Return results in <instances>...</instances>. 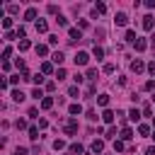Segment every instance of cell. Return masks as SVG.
I'll use <instances>...</instances> for the list:
<instances>
[{
	"instance_id": "obj_44",
	"label": "cell",
	"mask_w": 155,
	"mask_h": 155,
	"mask_svg": "<svg viewBox=\"0 0 155 155\" xmlns=\"http://www.w3.org/2000/svg\"><path fill=\"white\" fill-rule=\"evenodd\" d=\"M148 73H150V75H155V61H150V63H148Z\"/></svg>"
},
{
	"instance_id": "obj_22",
	"label": "cell",
	"mask_w": 155,
	"mask_h": 155,
	"mask_svg": "<svg viewBox=\"0 0 155 155\" xmlns=\"http://www.w3.org/2000/svg\"><path fill=\"white\" fill-rule=\"evenodd\" d=\"M31 97H34V99H44V90H41V87H34V90H31Z\"/></svg>"
},
{
	"instance_id": "obj_6",
	"label": "cell",
	"mask_w": 155,
	"mask_h": 155,
	"mask_svg": "<svg viewBox=\"0 0 155 155\" xmlns=\"http://www.w3.org/2000/svg\"><path fill=\"white\" fill-rule=\"evenodd\" d=\"M68 114H70V116H80V114H82V104H78V102L70 104V107H68Z\"/></svg>"
},
{
	"instance_id": "obj_43",
	"label": "cell",
	"mask_w": 155,
	"mask_h": 155,
	"mask_svg": "<svg viewBox=\"0 0 155 155\" xmlns=\"http://www.w3.org/2000/svg\"><path fill=\"white\" fill-rule=\"evenodd\" d=\"M15 126H17V128H27V121H24V119H17V124H15Z\"/></svg>"
},
{
	"instance_id": "obj_26",
	"label": "cell",
	"mask_w": 155,
	"mask_h": 155,
	"mask_svg": "<svg viewBox=\"0 0 155 155\" xmlns=\"http://www.w3.org/2000/svg\"><path fill=\"white\" fill-rule=\"evenodd\" d=\"M138 133H140V136H150V126H148V124H140V126H138Z\"/></svg>"
},
{
	"instance_id": "obj_14",
	"label": "cell",
	"mask_w": 155,
	"mask_h": 155,
	"mask_svg": "<svg viewBox=\"0 0 155 155\" xmlns=\"http://www.w3.org/2000/svg\"><path fill=\"white\" fill-rule=\"evenodd\" d=\"M124 39H126L128 44H136V39H138V36H136V31H133V29H126V34H124Z\"/></svg>"
},
{
	"instance_id": "obj_45",
	"label": "cell",
	"mask_w": 155,
	"mask_h": 155,
	"mask_svg": "<svg viewBox=\"0 0 155 155\" xmlns=\"http://www.w3.org/2000/svg\"><path fill=\"white\" fill-rule=\"evenodd\" d=\"M10 53H12V48H10V46H5V48H2V58H7Z\"/></svg>"
},
{
	"instance_id": "obj_23",
	"label": "cell",
	"mask_w": 155,
	"mask_h": 155,
	"mask_svg": "<svg viewBox=\"0 0 155 155\" xmlns=\"http://www.w3.org/2000/svg\"><path fill=\"white\" fill-rule=\"evenodd\" d=\"M12 99H15V102H22V99H24V92H22V90H12Z\"/></svg>"
},
{
	"instance_id": "obj_17",
	"label": "cell",
	"mask_w": 155,
	"mask_h": 155,
	"mask_svg": "<svg viewBox=\"0 0 155 155\" xmlns=\"http://www.w3.org/2000/svg\"><path fill=\"white\" fill-rule=\"evenodd\" d=\"M92 53H94V58H97V61H102V58H104V48H102V46H97V44H94Z\"/></svg>"
},
{
	"instance_id": "obj_35",
	"label": "cell",
	"mask_w": 155,
	"mask_h": 155,
	"mask_svg": "<svg viewBox=\"0 0 155 155\" xmlns=\"http://www.w3.org/2000/svg\"><path fill=\"white\" fill-rule=\"evenodd\" d=\"M124 148H126V145H124V140H114V150H116V153H121Z\"/></svg>"
},
{
	"instance_id": "obj_34",
	"label": "cell",
	"mask_w": 155,
	"mask_h": 155,
	"mask_svg": "<svg viewBox=\"0 0 155 155\" xmlns=\"http://www.w3.org/2000/svg\"><path fill=\"white\" fill-rule=\"evenodd\" d=\"M85 78H87V80H97V70H94V68H90V70H87V75H85Z\"/></svg>"
},
{
	"instance_id": "obj_24",
	"label": "cell",
	"mask_w": 155,
	"mask_h": 155,
	"mask_svg": "<svg viewBox=\"0 0 155 155\" xmlns=\"http://www.w3.org/2000/svg\"><path fill=\"white\" fill-rule=\"evenodd\" d=\"M97 104H99V107H107V104H109V94H99V97H97Z\"/></svg>"
},
{
	"instance_id": "obj_46",
	"label": "cell",
	"mask_w": 155,
	"mask_h": 155,
	"mask_svg": "<svg viewBox=\"0 0 155 155\" xmlns=\"http://www.w3.org/2000/svg\"><path fill=\"white\" fill-rule=\"evenodd\" d=\"M145 155H155V145H148L145 148Z\"/></svg>"
},
{
	"instance_id": "obj_15",
	"label": "cell",
	"mask_w": 155,
	"mask_h": 155,
	"mask_svg": "<svg viewBox=\"0 0 155 155\" xmlns=\"http://www.w3.org/2000/svg\"><path fill=\"white\" fill-rule=\"evenodd\" d=\"M133 46H136V51H145V48H148V41H145V39H140V36H138V39H136V44H133Z\"/></svg>"
},
{
	"instance_id": "obj_47",
	"label": "cell",
	"mask_w": 155,
	"mask_h": 155,
	"mask_svg": "<svg viewBox=\"0 0 155 155\" xmlns=\"http://www.w3.org/2000/svg\"><path fill=\"white\" fill-rule=\"evenodd\" d=\"M15 155H27V148H17V150H15Z\"/></svg>"
},
{
	"instance_id": "obj_8",
	"label": "cell",
	"mask_w": 155,
	"mask_h": 155,
	"mask_svg": "<svg viewBox=\"0 0 155 155\" xmlns=\"http://www.w3.org/2000/svg\"><path fill=\"white\" fill-rule=\"evenodd\" d=\"M133 138V128H121L119 131V140H131Z\"/></svg>"
},
{
	"instance_id": "obj_20",
	"label": "cell",
	"mask_w": 155,
	"mask_h": 155,
	"mask_svg": "<svg viewBox=\"0 0 155 155\" xmlns=\"http://www.w3.org/2000/svg\"><path fill=\"white\" fill-rule=\"evenodd\" d=\"M51 61H53V63H58V65H61V63H63V61H65V56H63V53H61V51H56V53H53V56H51Z\"/></svg>"
},
{
	"instance_id": "obj_28",
	"label": "cell",
	"mask_w": 155,
	"mask_h": 155,
	"mask_svg": "<svg viewBox=\"0 0 155 155\" xmlns=\"http://www.w3.org/2000/svg\"><path fill=\"white\" fill-rule=\"evenodd\" d=\"M29 138H31V140L39 138V128H36V126H29Z\"/></svg>"
},
{
	"instance_id": "obj_31",
	"label": "cell",
	"mask_w": 155,
	"mask_h": 155,
	"mask_svg": "<svg viewBox=\"0 0 155 155\" xmlns=\"http://www.w3.org/2000/svg\"><path fill=\"white\" fill-rule=\"evenodd\" d=\"M102 70H104L107 75H111V73H114L116 68H114V63H104V68H102Z\"/></svg>"
},
{
	"instance_id": "obj_40",
	"label": "cell",
	"mask_w": 155,
	"mask_h": 155,
	"mask_svg": "<svg viewBox=\"0 0 155 155\" xmlns=\"http://www.w3.org/2000/svg\"><path fill=\"white\" fill-rule=\"evenodd\" d=\"M143 114H145V116H153V107L145 104V107H143Z\"/></svg>"
},
{
	"instance_id": "obj_12",
	"label": "cell",
	"mask_w": 155,
	"mask_h": 155,
	"mask_svg": "<svg viewBox=\"0 0 155 155\" xmlns=\"http://www.w3.org/2000/svg\"><path fill=\"white\" fill-rule=\"evenodd\" d=\"M36 31H39V34H46V31H48V22H46V19H36Z\"/></svg>"
},
{
	"instance_id": "obj_3",
	"label": "cell",
	"mask_w": 155,
	"mask_h": 155,
	"mask_svg": "<svg viewBox=\"0 0 155 155\" xmlns=\"http://www.w3.org/2000/svg\"><path fill=\"white\" fill-rule=\"evenodd\" d=\"M68 36H70V41H80V39H82V31H80L78 27H70V29H68Z\"/></svg>"
},
{
	"instance_id": "obj_2",
	"label": "cell",
	"mask_w": 155,
	"mask_h": 155,
	"mask_svg": "<svg viewBox=\"0 0 155 155\" xmlns=\"http://www.w3.org/2000/svg\"><path fill=\"white\" fill-rule=\"evenodd\" d=\"M131 70H133V73H143V70H148V65H145L140 58H136V61L131 63Z\"/></svg>"
},
{
	"instance_id": "obj_27",
	"label": "cell",
	"mask_w": 155,
	"mask_h": 155,
	"mask_svg": "<svg viewBox=\"0 0 155 155\" xmlns=\"http://www.w3.org/2000/svg\"><path fill=\"white\" fill-rule=\"evenodd\" d=\"M10 27H12V17H2V29L10 31Z\"/></svg>"
},
{
	"instance_id": "obj_25",
	"label": "cell",
	"mask_w": 155,
	"mask_h": 155,
	"mask_svg": "<svg viewBox=\"0 0 155 155\" xmlns=\"http://www.w3.org/2000/svg\"><path fill=\"white\" fill-rule=\"evenodd\" d=\"M51 107H53V99L51 97H44L41 99V109H51Z\"/></svg>"
},
{
	"instance_id": "obj_41",
	"label": "cell",
	"mask_w": 155,
	"mask_h": 155,
	"mask_svg": "<svg viewBox=\"0 0 155 155\" xmlns=\"http://www.w3.org/2000/svg\"><path fill=\"white\" fill-rule=\"evenodd\" d=\"M19 80H22L19 75H12V78H10V85H19Z\"/></svg>"
},
{
	"instance_id": "obj_42",
	"label": "cell",
	"mask_w": 155,
	"mask_h": 155,
	"mask_svg": "<svg viewBox=\"0 0 155 155\" xmlns=\"http://www.w3.org/2000/svg\"><path fill=\"white\" fill-rule=\"evenodd\" d=\"M46 90H48V92H53V90H56V82H53V80H48V82H46Z\"/></svg>"
},
{
	"instance_id": "obj_36",
	"label": "cell",
	"mask_w": 155,
	"mask_h": 155,
	"mask_svg": "<svg viewBox=\"0 0 155 155\" xmlns=\"http://www.w3.org/2000/svg\"><path fill=\"white\" fill-rule=\"evenodd\" d=\"M68 94H70V97H75V99H78V97H80V90H78V87H70V90H68Z\"/></svg>"
},
{
	"instance_id": "obj_39",
	"label": "cell",
	"mask_w": 155,
	"mask_h": 155,
	"mask_svg": "<svg viewBox=\"0 0 155 155\" xmlns=\"http://www.w3.org/2000/svg\"><path fill=\"white\" fill-rule=\"evenodd\" d=\"M48 44L56 46V44H58V34H51V36H48Z\"/></svg>"
},
{
	"instance_id": "obj_49",
	"label": "cell",
	"mask_w": 155,
	"mask_h": 155,
	"mask_svg": "<svg viewBox=\"0 0 155 155\" xmlns=\"http://www.w3.org/2000/svg\"><path fill=\"white\" fill-rule=\"evenodd\" d=\"M153 140H155V131H153Z\"/></svg>"
},
{
	"instance_id": "obj_21",
	"label": "cell",
	"mask_w": 155,
	"mask_h": 155,
	"mask_svg": "<svg viewBox=\"0 0 155 155\" xmlns=\"http://www.w3.org/2000/svg\"><path fill=\"white\" fill-rule=\"evenodd\" d=\"M128 119H131V121H140V111H138V109L133 107V109L128 111Z\"/></svg>"
},
{
	"instance_id": "obj_30",
	"label": "cell",
	"mask_w": 155,
	"mask_h": 155,
	"mask_svg": "<svg viewBox=\"0 0 155 155\" xmlns=\"http://www.w3.org/2000/svg\"><path fill=\"white\" fill-rule=\"evenodd\" d=\"M70 153L80 155V153H82V145H80V143H70Z\"/></svg>"
},
{
	"instance_id": "obj_5",
	"label": "cell",
	"mask_w": 155,
	"mask_h": 155,
	"mask_svg": "<svg viewBox=\"0 0 155 155\" xmlns=\"http://www.w3.org/2000/svg\"><path fill=\"white\" fill-rule=\"evenodd\" d=\"M153 27H155V19H153L150 15H145V17H143V29H145V31H153Z\"/></svg>"
},
{
	"instance_id": "obj_7",
	"label": "cell",
	"mask_w": 155,
	"mask_h": 155,
	"mask_svg": "<svg viewBox=\"0 0 155 155\" xmlns=\"http://www.w3.org/2000/svg\"><path fill=\"white\" fill-rule=\"evenodd\" d=\"M114 116H116V114H114L111 109H104V111H102V121H104V124H114Z\"/></svg>"
},
{
	"instance_id": "obj_1",
	"label": "cell",
	"mask_w": 155,
	"mask_h": 155,
	"mask_svg": "<svg viewBox=\"0 0 155 155\" xmlns=\"http://www.w3.org/2000/svg\"><path fill=\"white\" fill-rule=\"evenodd\" d=\"M114 22H116V27H126V24H128V15H126V12H116Z\"/></svg>"
},
{
	"instance_id": "obj_37",
	"label": "cell",
	"mask_w": 155,
	"mask_h": 155,
	"mask_svg": "<svg viewBox=\"0 0 155 155\" xmlns=\"http://www.w3.org/2000/svg\"><path fill=\"white\" fill-rule=\"evenodd\" d=\"M116 136H119L116 128H107V138H114V140H116Z\"/></svg>"
},
{
	"instance_id": "obj_16",
	"label": "cell",
	"mask_w": 155,
	"mask_h": 155,
	"mask_svg": "<svg viewBox=\"0 0 155 155\" xmlns=\"http://www.w3.org/2000/svg\"><path fill=\"white\" fill-rule=\"evenodd\" d=\"M41 73H44V75H51V73H53V63L44 61V63H41Z\"/></svg>"
},
{
	"instance_id": "obj_32",
	"label": "cell",
	"mask_w": 155,
	"mask_h": 155,
	"mask_svg": "<svg viewBox=\"0 0 155 155\" xmlns=\"http://www.w3.org/2000/svg\"><path fill=\"white\" fill-rule=\"evenodd\" d=\"M31 80H34V85H36V87H39V85H41V82H44V73H36V75H34V78H31Z\"/></svg>"
},
{
	"instance_id": "obj_33",
	"label": "cell",
	"mask_w": 155,
	"mask_h": 155,
	"mask_svg": "<svg viewBox=\"0 0 155 155\" xmlns=\"http://www.w3.org/2000/svg\"><path fill=\"white\" fill-rule=\"evenodd\" d=\"M56 78H58V80H63V78H68V73H65V68H58V70H56Z\"/></svg>"
},
{
	"instance_id": "obj_29",
	"label": "cell",
	"mask_w": 155,
	"mask_h": 155,
	"mask_svg": "<svg viewBox=\"0 0 155 155\" xmlns=\"http://www.w3.org/2000/svg\"><path fill=\"white\" fill-rule=\"evenodd\" d=\"M63 148H65V140L56 138V140H53V150H63Z\"/></svg>"
},
{
	"instance_id": "obj_13",
	"label": "cell",
	"mask_w": 155,
	"mask_h": 155,
	"mask_svg": "<svg viewBox=\"0 0 155 155\" xmlns=\"http://www.w3.org/2000/svg\"><path fill=\"white\" fill-rule=\"evenodd\" d=\"M75 131H78V121L75 119H68L65 121V133H75Z\"/></svg>"
},
{
	"instance_id": "obj_11",
	"label": "cell",
	"mask_w": 155,
	"mask_h": 155,
	"mask_svg": "<svg viewBox=\"0 0 155 155\" xmlns=\"http://www.w3.org/2000/svg\"><path fill=\"white\" fill-rule=\"evenodd\" d=\"M36 15H39V12H36V7H27V10H24V19H27V22L36 19Z\"/></svg>"
},
{
	"instance_id": "obj_19",
	"label": "cell",
	"mask_w": 155,
	"mask_h": 155,
	"mask_svg": "<svg viewBox=\"0 0 155 155\" xmlns=\"http://www.w3.org/2000/svg\"><path fill=\"white\" fill-rule=\"evenodd\" d=\"M36 53L39 56H48V46L46 44H36Z\"/></svg>"
},
{
	"instance_id": "obj_18",
	"label": "cell",
	"mask_w": 155,
	"mask_h": 155,
	"mask_svg": "<svg viewBox=\"0 0 155 155\" xmlns=\"http://www.w3.org/2000/svg\"><path fill=\"white\" fill-rule=\"evenodd\" d=\"M31 48V41L29 39H19V51H29Z\"/></svg>"
},
{
	"instance_id": "obj_9",
	"label": "cell",
	"mask_w": 155,
	"mask_h": 155,
	"mask_svg": "<svg viewBox=\"0 0 155 155\" xmlns=\"http://www.w3.org/2000/svg\"><path fill=\"white\" fill-rule=\"evenodd\" d=\"M90 150H92L94 155H99V153L104 150V140H92V145H90Z\"/></svg>"
},
{
	"instance_id": "obj_38",
	"label": "cell",
	"mask_w": 155,
	"mask_h": 155,
	"mask_svg": "<svg viewBox=\"0 0 155 155\" xmlns=\"http://www.w3.org/2000/svg\"><path fill=\"white\" fill-rule=\"evenodd\" d=\"M56 22H58V24H61V27H68V19H65V17H63V15H58V19H56Z\"/></svg>"
},
{
	"instance_id": "obj_10",
	"label": "cell",
	"mask_w": 155,
	"mask_h": 155,
	"mask_svg": "<svg viewBox=\"0 0 155 155\" xmlns=\"http://www.w3.org/2000/svg\"><path fill=\"white\" fill-rule=\"evenodd\" d=\"M107 12V5L104 2H97L94 7H92V17H97V15H104Z\"/></svg>"
},
{
	"instance_id": "obj_4",
	"label": "cell",
	"mask_w": 155,
	"mask_h": 155,
	"mask_svg": "<svg viewBox=\"0 0 155 155\" xmlns=\"http://www.w3.org/2000/svg\"><path fill=\"white\" fill-rule=\"evenodd\" d=\"M87 61H90V56H87L85 51H78V53H75V65H85Z\"/></svg>"
},
{
	"instance_id": "obj_48",
	"label": "cell",
	"mask_w": 155,
	"mask_h": 155,
	"mask_svg": "<svg viewBox=\"0 0 155 155\" xmlns=\"http://www.w3.org/2000/svg\"><path fill=\"white\" fill-rule=\"evenodd\" d=\"M145 7H155V0H145Z\"/></svg>"
}]
</instances>
